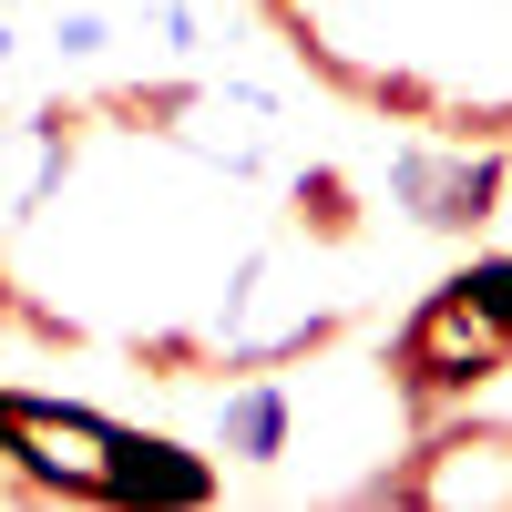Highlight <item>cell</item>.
<instances>
[{
  "mask_svg": "<svg viewBox=\"0 0 512 512\" xmlns=\"http://www.w3.org/2000/svg\"><path fill=\"white\" fill-rule=\"evenodd\" d=\"M277 21L379 113L512 134V0H277Z\"/></svg>",
  "mask_w": 512,
  "mask_h": 512,
  "instance_id": "1",
  "label": "cell"
}]
</instances>
